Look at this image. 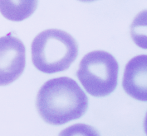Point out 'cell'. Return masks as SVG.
Here are the masks:
<instances>
[{"mask_svg":"<svg viewBox=\"0 0 147 136\" xmlns=\"http://www.w3.org/2000/svg\"><path fill=\"white\" fill-rule=\"evenodd\" d=\"M36 106L46 123L62 125L81 118L86 112L88 98L75 80L60 77L42 86L37 95Z\"/></svg>","mask_w":147,"mask_h":136,"instance_id":"1","label":"cell"},{"mask_svg":"<svg viewBox=\"0 0 147 136\" xmlns=\"http://www.w3.org/2000/svg\"><path fill=\"white\" fill-rule=\"evenodd\" d=\"M32 60L39 71L52 74L67 70L78 55V45L65 31L47 29L33 39Z\"/></svg>","mask_w":147,"mask_h":136,"instance_id":"2","label":"cell"},{"mask_svg":"<svg viewBox=\"0 0 147 136\" xmlns=\"http://www.w3.org/2000/svg\"><path fill=\"white\" fill-rule=\"evenodd\" d=\"M118 74L116 58L107 51L95 50L82 59L77 77L86 92L96 98H104L116 89Z\"/></svg>","mask_w":147,"mask_h":136,"instance_id":"3","label":"cell"},{"mask_svg":"<svg viewBox=\"0 0 147 136\" xmlns=\"http://www.w3.org/2000/svg\"><path fill=\"white\" fill-rule=\"evenodd\" d=\"M26 66V48L11 33L0 37V86H7L22 75Z\"/></svg>","mask_w":147,"mask_h":136,"instance_id":"4","label":"cell"},{"mask_svg":"<svg viewBox=\"0 0 147 136\" xmlns=\"http://www.w3.org/2000/svg\"><path fill=\"white\" fill-rule=\"evenodd\" d=\"M147 56L134 57L125 66L122 80L125 92L134 99L147 101Z\"/></svg>","mask_w":147,"mask_h":136,"instance_id":"5","label":"cell"},{"mask_svg":"<svg viewBox=\"0 0 147 136\" xmlns=\"http://www.w3.org/2000/svg\"><path fill=\"white\" fill-rule=\"evenodd\" d=\"M38 0H0V13L6 19L21 22L34 13Z\"/></svg>","mask_w":147,"mask_h":136,"instance_id":"6","label":"cell"},{"mask_svg":"<svg viewBox=\"0 0 147 136\" xmlns=\"http://www.w3.org/2000/svg\"><path fill=\"white\" fill-rule=\"evenodd\" d=\"M81 2H84V3H92V2H94V1H96V0H79Z\"/></svg>","mask_w":147,"mask_h":136,"instance_id":"7","label":"cell"}]
</instances>
